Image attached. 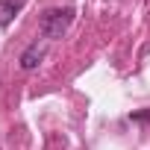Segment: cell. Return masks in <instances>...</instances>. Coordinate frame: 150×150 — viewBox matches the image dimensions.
I'll return each instance as SVG.
<instances>
[{"instance_id":"2","label":"cell","mask_w":150,"mask_h":150,"mask_svg":"<svg viewBox=\"0 0 150 150\" xmlns=\"http://www.w3.org/2000/svg\"><path fill=\"white\" fill-rule=\"evenodd\" d=\"M44 53H47V47H44V44H38V41H35V44H30V47L21 53V68H24V71L38 68V62L44 59Z\"/></svg>"},{"instance_id":"3","label":"cell","mask_w":150,"mask_h":150,"mask_svg":"<svg viewBox=\"0 0 150 150\" xmlns=\"http://www.w3.org/2000/svg\"><path fill=\"white\" fill-rule=\"evenodd\" d=\"M24 3H27V0H0V30H6L15 21V15L21 12Z\"/></svg>"},{"instance_id":"1","label":"cell","mask_w":150,"mask_h":150,"mask_svg":"<svg viewBox=\"0 0 150 150\" xmlns=\"http://www.w3.org/2000/svg\"><path fill=\"white\" fill-rule=\"evenodd\" d=\"M74 15H77V12H74V6H56V9H47V12L41 15V24H38L41 35H44L47 41L62 38V35L68 33V27H71Z\"/></svg>"}]
</instances>
